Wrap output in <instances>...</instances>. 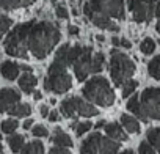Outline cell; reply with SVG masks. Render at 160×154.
Returning <instances> with one entry per match:
<instances>
[{"mask_svg":"<svg viewBox=\"0 0 160 154\" xmlns=\"http://www.w3.org/2000/svg\"><path fill=\"white\" fill-rule=\"evenodd\" d=\"M52 141L57 145V146H64V148H71L72 146V140H71V137L66 134V132H63L61 129H55V132H53V137H52Z\"/></svg>","mask_w":160,"mask_h":154,"instance_id":"ac0fdd59","label":"cell"},{"mask_svg":"<svg viewBox=\"0 0 160 154\" xmlns=\"http://www.w3.org/2000/svg\"><path fill=\"white\" fill-rule=\"evenodd\" d=\"M24 135H11L10 134V137H8V145H10V148L14 151V152H21V149H22V146H24Z\"/></svg>","mask_w":160,"mask_h":154,"instance_id":"4316f807","label":"cell"},{"mask_svg":"<svg viewBox=\"0 0 160 154\" xmlns=\"http://www.w3.org/2000/svg\"><path fill=\"white\" fill-rule=\"evenodd\" d=\"M82 93L85 99L101 105V107H110L115 102V91L110 87V82L105 77L96 75L93 79H90L85 87L82 88Z\"/></svg>","mask_w":160,"mask_h":154,"instance_id":"3957f363","label":"cell"},{"mask_svg":"<svg viewBox=\"0 0 160 154\" xmlns=\"http://www.w3.org/2000/svg\"><path fill=\"white\" fill-rule=\"evenodd\" d=\"M121 46H122V47H126V49H130V47H132V43L122 38V39H121Z\"/></svg>","mask_w":160,"mask_h":154,"instance_id":"ab89813d","label":"cell"},{"mask_svg":"<svg viewBox=\"0 0 160 154\" xmlns=\"http://www.w3.org/2000/svg\"><path fill=\"white\" fill-rule=\"evenodd\" d=\"M121 145L112 138H107L101 135L99 132L91 134L85 141L80 145V152L82 154H93V152H118Z\"/></svg>","mask_w":160,"mask_h":154,"instance_id":"52a82bcc","label":"cell"},{"mask_svg":"<svg viewBox=\"0 0 160 154\" xmlns=\"http://www.w3.org/2000/svg\"><path fill=\"white\" fill-rule=\"evenodd\" d=\"M93 127V124L90 123V121H83V123H78L77 124V127H75V134L80 137V135H83L85 132H88L90 129Z\"/></svg>","mask_w":160,"mask_h":154,"instance_id":"1f68e13d","label":"cell"},{"mask_svg":"<svg viewBox=\"0 0 160 154\" xmlns=\"http://www.w3.org/2000/svg\"><path fill=\"white\" fill-rule=\"evenodd\" d=\"M104 68H105V57H104V54H101V52L94 54L93 58H91V72L93 74H98Z\"/></svg>","mask_w":160,"mask_h":154,"instance_id":"603a6c76","label":"cell"},{"mask_svg":"<svg viewBox=\"0 0 160 154\" xmlns=\"http://www.w3.org/2000/svg\"><path fill=\"white\" fill-rule=\"evenodd\" d=\"M105 132L110 138H116V140H121V141H126L127 140V135L126 132L122 131V127L118 124V123H110V124H105Z\"/></svg>","mask_w":160,"mask_h":154,"instance_id":"e0dca14e","label":"cell"},{"mask_svg":"<svg viewBox=\"0 0 160 154\" xmlns=\"http://www.w3.org/2000/svg\"><path fill=\"white\" fill-rule=\"evenodd\" d=\"M155 30H157V33H160V21L157 22V25H155Z\"/></svg>","mask_w":160,"mask_h":154,"instance_id":"7dc6e473","label":"cell"},{"mask_svg":"<svg viewBox=\"0 0 160 154\" xmlns=\"http://www.w3.org/2000/svg\"><path fill=\"white\" fill-rule=\"evenodd\" d=\"M60 38H61L60 28L53 22H49V21L35 22L33 21L28 30V36H27V47L35 58L42 60L53 50Z\"/></svg>","mask_w":160,"mask_h":154,"instance_id":"7a4b0ae2","label":"cell"},{"mask_svg":"<svg viewBox=\"0 0 160 154\" xmlns=\"http://www.w3.org/2000/svg\"><path fill=\"white\" fill-rule=\"evenodd\" d=\"M133 72H135L133 60L129 55L115 49L110 57V75H112V80L115 82V85L122 87L126 80L132 79Z\"/></svg>","mask_w":160,"mask_h":154,"instance_id":"8992f818","label":"cell"},{"mask_svg":"<svg viewBox=\"0 0 160 154\" xmlns=\"http://www.w3.org/2000/svg\"><path fill=\"white\" fill-rule=\"evenodd\" d=\"M49 152H52V154H68V152H69V148H64V146H53Z\"/></svg>","mask_w":160,"mask_h":154,"instance_id":"d590c367","label":"cell"},{"mask_svg":"<svg viewBox=\"0 0 160 154\" xmlns=\"http://www.w3.org/2000/svg\"><path fill=\"white\" fill-rule=\"evenodd\" d=\"M60 110L63 113V116L66 118H72L77 115V110H75V98H68L61 102L60 105Z\"/></svg>","mask_w":160,"mask_h":154,"instance_id":"d6986e66","label":"cell"},{"mask_svg":"<svg viewBox=\"0 0 160 154\" xmlns=\"http://www.w3.org/2000/svg\"><path fill=\"white\" fill-rule=\"evenodd\" d=\"M19 101H21L19 91H16L13 88H3V90H0V113L8 112Z\"/></svg>","mask_w":160,"mask_h":154,"instance_id":"7c38bea8","label":"cell"},{"mask_svg":"<svg viewBox=\"0 0 160 154\" xmlns=\"http://www.w3.org/2000/svg\"><path fill=\"white\" fill-rule=\"evenodd\" d=\"M94 127H96V129H102V127H105V121H104V120H101V121H98Z\"/></svg>","mask_w":160,"mask_h":154,"instance_id":"b9f144b4","label":"cell"},{"mask_svg":"<svg viewBox=\"0 0 160 154\" xmlns=\"http://www.w3.org/2000/svg\"><path fill=\"white\" fill-rule=\"evenodd\" d=\"M21 69H22V71H32V68H30V66H25V64H22Z\"/></svg>","mask_w":160,"mask_h":154,"instance_id":"bcb514c9","label":"cell"},{"mask_svg":"<svg viewBox=\"0 0 160 154\" xmlns=\"http://www.w3.org/2000/svg\"><path fill=\"white\" fill-rule=\"evenodd\" d=\"M140 104H141L143 113L149 120L160 121V88L157 87L146 88L140 96Z\"/></svg>","mask_w":160,"mask_h":154,"instance_id":"ba28073f","label":"cell"},{"mask_svg":"<svg viewBox=\"0 0 160 154\" xmlns=\"http://www.w3.org/2000/svg\"><path fill=\"white\" fill-rule=\"evenodd\" d=\"M148 71H149V74L154 77L155 80H160V55L154 57V58L149 61Z\"/></svg>","mask_w":160,"mask_h":154,"instance_id":"484cf974","label":"cell"},{"mask_svg":"<svg viewBox=\"0 0 160 154\" xmlns=\"http://www.w3.org/2000/svg\"><path fill=\"white\" fill-rule=\"evenodd\" d=\"M47 129L44 127V126H41V124H38V126H35L33 127V135L35 137H47Z\"/></svg>","mask_w":160,"mask_h":154,"instance_id":"836d02e7","label":"cell"},{"mask_svg":"<svg viewBox=\"0 0 160 154\" xmlns=\"http://www.w3.org/2000/svg\"><path fill=\"white\" fill-rule=\"evenodd\" d=\"M138 152H141V154H154V152H157V151H155L154 146L146 140V141L140 143V146H138Z\"/></svg>","mask_w":160,"mask_h":154,"instance_id":"d6a6232c","label":"cell"},{"mask_svg":"<svg viewBox=\"0 0 160 154\" xmlns=\"http://www.w3.org/2000/svg\"><path fill=\"white\" fill-rule=\"evenodd\" d=\"M83 46L80 44H75V46H69V44H63L58 50H57V55H55V60L66 64L68 68L72 66L75 63V60L80 57V54L83 52Z\"/></svg>","mask_w":160,"mask_h":154,"instance_id":"8fae6325","label":"cell"},{"mask_svg":"<svg viewBox=\"0 0 160 154\" xmlns=\"http://www.w3.org/2000/svg\"><path fill=\"white\" fill-rule=\"evenodd\" d=\"M8 113H10L11 116H16V118L28 116V115L32 113V107H30L28 104H21V102H18L16 105H13V107L8 110Z\"/></svg>","mask_w":160,"mask_h":154,"instance_id":"44dd1931","label":"cell"},{"mask_svg":"<svg viewBox=\"0 0 160 154\" xmlns=\"http://www.w3.org/2000/svg\"><path fill=\"white\" fill-rule=\"evenodd\" d=\"M39 112H41V116H42V118H47V116H49V109H47V105H41V107H39Z\"/></svg>","mask_w":160,"mask_h":154,"instance_id":"74e56055","label":"cell"},{"mask_svg":"<svg viewBox=\"0 0 160 154\" xmlns=\"http://www.w3.org/2000/svg\"><path fill=\"white\" fill-rule=\"evenodd\" d=\"M3 151V148H2V143H0V152H2Z\"/></svg>","mask_w":160,"mask_h":154,"instance_id":"681fc988","label":"cell"},{"mask_svg":"<svg viewBox=\"0 0 160 154\" xmlns=\"http://www.w3.org/2000/svg\"><path fill=\"white\" fill-rule=\"evenodd\" d=\"M148 141L154 146L157 152H160V127H154L148 131Z\"/></svg>","mask_w":160,"mask_h":154,"instance_id":"d4e9b609","label":"cell"},{"mask_svg":"<svg viewBox=\"0 0 160 154\" xmlns=\"http://www.w3.org/2000/svg\"><path fill=\"white\" fill-rule=\"evenodd\" d=\"M140 50H141L144 55H151V54L155 50V43H154L151 38H146V39L141 41V44H140Z\"/></svg>","mask_w":160,"mask_h":154,"instance_id":"4dcf8cb0","label":"cell"},{"mask_svg":"<svg viewBox=\"0 0 160 154\" xmlns=\"http://www.w3.org/2000/svg\"><path fill=\"white\" fill-rule=\"evenodd\" d=\"M68 32H69V35H77L78 33V28L75 25H69L68 27Z\"/></svg>","mask_w":160,"mask_h":154,"instance_id":"f35d334b","label":"cell"},{"mask_svg":"<svg viewBox=\"0 0 160 154\" xmlns=\"http://www.w3.org/2000/svg\"><path fill=\"white\" fill-rule=\"evenodd\" d=\"M19 127V123H18V120H14V118H10V120H5L3 123H2V132L3 134H13L16 129Z\"/></svg>","mask_w":160,"mask_h":154,"instance_id":"f1b7e54d","label":"cell"},{"mask_svg":"<svg viewBox=\"0 0 160 154\" xmlns=\"http://www.w3.org/2000/svg\"><path fill=\"white\" fill-rule=\"evenodd\" d=\"M121 123L124 126V129L130 134H138L140 132V123L137 121L135 116H130V115H122L121 116Z\"/></svg>","mask_w":160,"mask_h":154,"instance_id":"ffe728a7","label":"cell"},{"mask_svg":"<svg viewBox=\"0 0 160 154\" xmlns=\"http://www.w3.org/2000/svg\"><path fill=\"white\" fill-rule=\"evenodd\" d=\"M33 96H35V99H41V93L39 91H33Z\"/></svg>","mask_w":160,"mask_h":154,"instance_id":"f6af8a7d","label":"cell"},{"mask_svg":"<svg viewBox=\"0 0 160 154\" xmlns=\"http://www.w3.org/2000/svg\"><path fill=\"white\" fill-rule=\"evenodd\" d=\"M91 47L87 46L83 49V52L80 54V57L75 60V63L72 64L74 66V74L77 77L78 82H85L88 79V75L91 74Z\"/></svg>","mask_w":160,"mask_h":154,"instance_id":"30bf717a","label":"cell"},{"mask_svg":"<svg viewBox=\"0 0 160 154\" xmlns=\"http://www.w3.org/2000/svg\"><path fill=\"white\" fill-rule=\"evenodd\" d=\"M49 121H52V123L58 121V112H57V110H52V112H49Z\"/></svg>","mask_w":160,"mask_h":154,"instance_id":"8d00e7d4","label":"cell"},{"mask_svg":"<svg viewBox=\"0 0 160 154\" xmlns=\"http://www.w3.org/2000/svg\"><path fill=\"white\" fill-rule=\"evenodd\" d=\"M32 3V0H0V8L3 10H18Z\"/></svg>","mask_w":160,"mask_h":154,"instance_id":"7402d4cb","label":"cell"},{"mask_svg":"<svg viewBox=\"0 0 160 154\" xmlns=\"http://www.w3.org/2000/svg\"><path fill=\"white\" fill-rule=\"evenodd\" d=\"M83 13L101 28L118 32L119 27L112 21H124V0H90L83 5Z\"/></svg>","mask_w":160,"mask_h":154,"instance_id":"6da1fadb","label":"cell"},{"mask_svg":"<svg viewBox=\"0 0 160 154\" xmlns=\"http://www.w3.org/2000/svg\"><path fill=\"white\" fill-rule=\"evenodd\" d=\"M154 16H157V18H160V2L155 5V14Z\"/></svg>","mask_w":160,"mask_h":154,"instance_id":"ee69618b","label":"cell"},{"mask_svg":"<svg viewBox=\"0 0 160 154\" xmlns=\"http://www.w3.org/2000/svg\"><path fill=\"white\" fill-rule=\"evenodd\" d=\"M75 110H77V115H80V116H94L99 113L93 104L80 99V98H75Z\"/></svg>","mask_w":160,"mask_h":154,"instance_id":"9a60e30c","label":"cell"},{"mask_svg":"<svg viewBox=\"0 0 160 154\" xmlns=\"http://www.w3.org/2000/svg\"><path fill=\"white\" fill-rule=\"evenodd\" d=\"M21 152H24V154H41V152H44V145L39 140H35V141H30L28 145H24Z\"/></svg>","mask_w":160,"mask_h":154,"instance_id":"cb8c5ba5","label":"cell"},{"mask_svg":"<svg viewBox=\"0 0 160 154\" xmlns=\"http://www.w3.org/2000/svg\"><path fill=\"white\" fill-rule=\"evenodd\" d=\"M112 43H113V46H121V39L119 38H112Z\"/></svg>","mask_w":160,"mask_h":154,"instance_id":"7bdbcfd3","label":"cell"},{"mask_svg":"<svg viewBox=\"0 0 160 154\" xmlns=\"http://www.w3.org/2000/svg\"><path fill=\"white\" fill-rule=\"evenodd\" d=\"M155 0H129V10L135 22H149L155 14Z\"/></svg>","mask_w":160,"mask_h":154,"instance_id":"9c48e42d","label":"cell"},{"mask_svg":"<svg viewBox=\"0 0 160 154\" xmlns=\"http://www.w3.org/2000/svg\"><path fill=\"white\" fill-rule=\"evenodd\" d=\"M55 13H57V16H58L60 19H68V18H69V14H68V10H66L64 7H57Z\"/></svg>","mask_w":160,"mask_h":154,"instance_id":"e575fe53","label":"cell"},{"mask_svg":"<svg viewBox=\"0 0 160 154\" xmlns=\"http://www.w3.org/2000/svg\"><path fill=\"white\" fill-rule=\"evenodd\" d=\"M32 126H33V120H27V121L22 124V127H24V129H30Z\"/></svg>","mask_w":160,"mask_h":154,"instance_id":"60d3db41","label":"cell"},{"mask_svg":"<svg viewBox=\"0 0 160 154\" xmlns=\"http://www.w3.org/2000/svg\"><path fill=\"white\" fill-rule=\"evenodd\" d=\"M36 84H38V79L32 74V71H25V74H22L19 77V87L24 93L27 95H32L36 88Z\"/></svg>","mask_w":160,"mask_h":154,"instance_id":"4fadbf2b","label":"cell"},{"mask_svg":"<svg viewBox=\"0 0 160 154\" xmlns=\"http://www.w3.org/2000/svg\"><path fill=\"white\" fill-rule=\"evenodd\" d=\"M127 109L138 118V120H141V121H144V123H148V116L143 113V109H141V104H140V98L135 95V96H132L130 99H129V102H127Z\"/></svg>","mask_w":160,"mask_h":154,"instance_id":"2e32d148","label":"cell"},{"mask_svg":"<svg viewBox=\"0 0 160 154\" xmlns=\"http://www.w3.org/2000/svg\"><path fill=\"white\" fill-rule=\"evenodd\" d=\"M13 25V21L8 18V16H5V14H0V39L3 38V35L10 30V27Z\"/></svg>","mask_w":160,"mask_h":154,"instance_id":"f546056e","label":"cell"},{"mask_svg":"<svg viewBox=\"0 0 160 154\" xmlns=\"http://www.w3.org/2000/svg\"><path fill=\"white\" fill-rule=\"evenodd\" d=\"M96 38H98V39H99V41H101V43H102V41H104V36H102V35H99V36H96Z\"/></svg>","mask_w":160,"mask_h":154,"instance_id":"c3c4849f","label":"cell"},{"mask_svg":"<svg viewBox=\"0 0 160 154\" xmlns=\"http://www.w3.org/2000/svg\"><path fill=\"white\" fill-rule=\"evenodd\" d=\"M44 87L47 91H52L55 95H63L72 87V79L68 72V66L53 60V63L49 66L47 77L44 80Z\"/></svg>","mask_w":160,"mask_h":154,"instance_id":"277c9868","label":"cell"},{"mask_svg":"<svg viewBox=\"0 0 160 154\" xmlns=\"http://www.w3.org/2000/svg\"><path fill=\"white\" fill-rule=\"evenodd\" d=\"M137 87H138V82H137V80H133V79L126 80V82L122 84V88H121V95H122V98H129L132 93H135Z\"/></svg>","mask_w":160,"mask_h":154,"instance_id":"83f0119b","label":"cell"},{"mask_svg":"<svg viewBox=\"0 0 160 154\" xmlns=\"http://www.w3.org/2000/svg\"><path fill=\"white\" fill-rule=\"evenodd\" d=\"M33 21L16 25L10 35L5 39V52L11 57H18V58H27L28 57V47H27V36H28V30L32 27Z\"/></svg>","mask_w":160,"mask_h":154,"instance_id":"5b68a950","label":"cell"},{"mask_svg":"<svg viewBox=\"0 0 160 154\" xmlns=\"http://www.w3.org/2000/svg\"><path fill=\"white\" fill-rule=\"evenodd\" d=\"M19 71H21V66L14 61H3L2 66H0V72H2V75L7 80H16Z\"/></svg>","mask_w":160,"mask_h":154,"instance_id":"5bb4252c","label":"cell"}]
</instances>
